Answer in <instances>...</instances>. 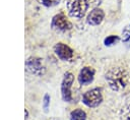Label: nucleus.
I'll use <instances>...</instances> for the list:
<instances>
[{"mask_svg": "<svg viewBox=\"0 0 130 120\" xmlns=\"http://www.w3.org/2000/svg\"><path fill=\"white\" fill-rule=\"evenodd\" d=\"M106 80L113 91L120 92L129 83V74L122 67H114L107 72Z\"/></svg>", "mask_w": 130, "mask_h": 120, "instance_id": "nucleus-1", "label": "nucleus"}, {"mask_svg": "<svg viewBox=\"0 0 130 120\" xmlns=\"http://www.w3.org/2000/svg\"><path fill=\"white\" fill-rule=\"evenodd\" d=\"M89 6V0H69L67 2V9L72 17L82 18Z\"/></svg>", "mask_w": 130, "mask_h": 120, "instance_id": "nucleus-2", "label": "nucleus"}, {"mask_svg": "<svg viewBox=\"0 0 130 120\" xmlns=\"http://www.w3.org/2000/svg\"><path fill=\"white\" fill-rule=\"evenodd\" d=\"M82 101L87 107H96V106H99L103 101L102 89L99 88V87H95V88H92L90 91H87L83 95Z\"/></svg>", "mask_w": 130, "mask_h": 120, "instance_id": "nucleus-3", "label": "nucleus"}, {"mask_svg": "<svg viewBox=\"0 0 130 120\" xmlns=\"http://www.w3.org/2000/svg\"><path fill=\"white\" fill-rule=\"evenodd\" d=\"M74 81V75L70 72H66L62 81L61 85V93H62V98L66 102H71L72 100V95H71V86Z\"/></svg>", "mask_w": 130, "mask_h": 120, "instance_id": "nucleus-4", "label": "nucleus"}, {"mask_svg": "<svg viewBox=\"0 0 130 120\" xmlns=\"http://www.w3.org/2000/svg\"><path fill=\"white\" fill-rule=\"evenodd\" d=\"M54 51L61 60H69L73 57V50L63 43L56 44V46L54 47Z\"/></svg>", "mask_w": 130, "mask_h": 120, "instance_id": "nucleus-5", "label": "nucleus"}, {"mask_svg": "<svg viewBox=\"0 0 130 120\" xmlns=\"http://www.w3.org/2000/svg\"><path fill=\"white\" fill-rule=\"evenodd\" d=\"M52 26L59 31H67V29H70L72 25H71L70 21L66 18V16L63 13H60L53 17Z\"/></svg>", "mask_w": 130, "mask_h": 120, "instance_id": "nucleus-6", "label": "nucleus"}, {"mask_svg": "<svg viewBox=\"0 0 130 120\" xmlns=\"http://www.w3.org/2000/svg\"><path fill=\"white\" fill-rule=\"evenodd\" d=\"M25 65H26L27 70L29 72L34 73V74L41 75V74L44 73V70L45 69H44V67L42 65L41 59H39V58H34V57L28 58L27 61H26V63H25Z\"/></svg>", "mask_w": 130, "mask_h": 120, "instance_id": "nucleus-7", "label": "nucleus"}, {"mask_svg": "<svg viewBox=\"0 0 130 120\" xmlns=\"http://www.w3.org/2000/svg\"><path fill=\"white\" fill-rule=\"evenodd\" d=\"M104 16H105V13L101 8H94L88 14L86 21L90 25H98L103 21Z\"/></svg>", "mask_w": 130, "mask_h": 120, "instance_id": "nucleus-8", "label": "nucleus"}, {"mask_svg": "<svg viewBox=\"0 0 130 120\" xmlns=\"http://www.w3.org/2000/svg\"><path fill=\"white\" fill-rule=\"evenodd\" d=\"M94 76V69L91 67H83L78 75V81L80 84H87L90 83Z\"/></svg>", "mask_w": 130, "mask_h": 120, "instance_id": "nucleus-9", "label": "nucleus"}, {"mask_svg": "<svg viewBox=\"0 0 130 120\" xmlns=\"http://www.w3.org/2000/svg\"><path fill=\"white\" fill-rule=\"evenodd\" d=\"M70 119L71 120H86V114L84 111L80 109H76L70 114Z\"/></svg>", "mask_w": 130, "mask_h": 120, "instance_id": "nucleus-10", "label": "nucleus"}, {"mask_svg": "<svg viewBox=\"0 0 130 120\" xmlns=\"http://www.w3.org/2000/svg\"><path fill=\"white\" fill-rule=\"evenodd\" d=\"M121 120H130V105L122 108V111H121Z\"/></svg>", "mask_w": 130, "mask_h": 120, "instance_id": "nucleus-11", "label": "nucleus"}, {"mask_svg": "<svg viewBox=\"0 0 130 120\" xmlns=\"http://www.w3.org/2000/svg\"><path fill=\"white\" fill-rule=\"evenodd\" d=\"M118 41H119V37H118V36L111 35V36H109V37H107V38L105 39L104 43H105L106 46H111V45H113V44H116Z\"/></svg>", "mask_w": 130, "mask_h": 120, "instance_id": "nucleus-12", "label": "nucleus"}, {"mask_svg": "<svg viewBox=\"0 0 130 120\" xmlns=\"http://www.w3.org/2000/svg\"><path fill=\"white\" fill-rule=\"evenodd\" d=\"M40 3H42L43 5L47 6V7H51V6H54V5H57L60 0H38Z\"/></svg>", "mask_w": 130, "mask_h": 120, "instance_id": "nucleus-13", "label": "nucleus"}, {"mask_svg": "<svg viewBox=\"0 0 130 120\" xmlns=\"http://www.w3.org/2000/svg\"><path fill=\"white\" fill-rule=\"evenodd\" d=\"M49 102H50V97L48 95H46L45 96V99H44V106H45V108H48Z\"/></svg>", "mask_w": 130, "mask_h": 120, "instance_id": "nucleus-14", "label": "nucleus"}]
</instances>
